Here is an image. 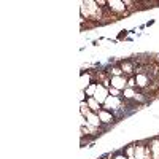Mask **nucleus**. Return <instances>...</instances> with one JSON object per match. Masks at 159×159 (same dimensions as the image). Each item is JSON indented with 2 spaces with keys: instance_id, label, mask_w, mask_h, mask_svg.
I'll list each match as a JSON object with an SVG mask.
<instances>
[{
  "instance_id": "obj_1",
  "label": "nucleus",
  "mask_w": 159,
  "mask_h": 159,
  "mask_svg": "<svg viewBox=\"0 0 159 159\" xmlns=\"http://www.w3.org/2000/svg\"><path fill=\"white\" fill-rule=\"evenodd\" d=\"M123 105H124L123 97L108 96V99L105 100V103H103V108H105V110H110V111H113V113H116V111H119V110H123Z\"/></svg>"
},
{
  "instance_id": "obj_2",
  "label": "nucleus",
  "mask_w": 159,
  "mask_h": 159,
  "mask_svg": "<svg viewBox=\"0 0 159 159\" xmlns=\"http://www.w3.org/2000/svg\"><path fill=\"white\" fill-rule=\"evenodd\" d=\"M107 8L111 13H116V15H127V7L124 5V2H121V0H108Z\"/></svg>"
},
{
  "instance_id": "obj_3",
  "label": "nucleus",
  "mask_w": 159,
  "mask_h": 159,
  "mask_svg": "<svg viewBox=\"0 0 159 159\" xmlns=\"http://www.w3.org/2000/svg\"><path fill=\"white\" fill-rule=\"evenodd\" d=\"M108 96H110V91H108V88L105 86V84H102V83H97L94 99H96L100 105H103V103H105V100L108 99Z\"/></svg>"
},
{
  "instance_id": "obj_4",
  "label": "nucleus",
  "mask_w": 159,
  "mask_h": 159,
  "mask_svg": "<svg viewBox=\"0 0 159 159\" xmlns=\"http://www.w3.org/2000/svg\"><path fill=\"white\" fill-rule=\"evenodd\" d=\"M110 86L118 89V91H124L127 88V80L126 76H110Z\"/></svg>"
},
{
  "instance_id": "obj_5",
  "label": "nucleus",
  "mask_w": 159,
  "mask_h": 159,
  "mask_svg": "<svg viewBox=\"0 0 159 159\" xmlns=\"http://www.w3.org/2000/svg\"><path fill=\"white\" fill-rule=\"evenodd\" d=\"M150 81H151V76L148 73H137L135 75V83H137V88H140V89L148 88Z\"/></svg>"
},
{
  "instance_id": "obj_6",
  "label": "nucleus",
  "mask_w": 159,
  "mask_h": 159,
  "mask_svg": "<svg viewBox=\"0 0 159 159\" xmlns=\"http://www.w3.org/2000/svg\"><path fill=\"white\" fill-rule=\"evenodd\" d=\"M99 118H100V123L102 124H111V123H115V115H113V111H110V110H105V108H102L100 111H99Z\"/></svg>"
},
{
  "instance_id": "obj_7",
  "label": "nucleus",
  "mask_w": 159,
  "mask_h": 159,
  "mask_svg": "<svg viewBox=\"0 0 159 159\" xmlns=\"http://www.w3.org/2000/svg\"><path fill=\"white\" fill-rule=\"evenodd\" d=\"M119 67H121L123 73L134 76V73H135V64H134V61H123Z\"/></svg>"
},
{
  "instance_id": "obj_8",
  "label": "nucleus",
  "mask_w": 159,
  "mask_h": 159,
  "mask_svg": "<svg viewBox=\"0 0 159 159\" xmlns=\"http://www.w3.org/2000/svg\"><path fill=\"white\" fill-rule=\"evenodd\" d=\"M92 83V73L91 72H86V75L84 73H81V80H80V89L81 91H86V88H89Z\"/></svg>"
},
{
  "instance_id": "obj_9",
  "label": "nucleus",
  "mask_w": 159,
  "mask_h": 159,
  "mask_svg": "<svg viewBox=\"0 0 159 159\" xmlns=\"http://www.w3.org/2000/svg\"><path fill=\"white\" fill-rule=\"evenodd\" d=\"M86 121H88V124L94 126V127H100V126H102L100 118H99V113H94V111H89V113L86 115Z\"/></svg>"
},
{
  "instance_id": "obj_10",
  "label": "nucleus",
  "mask_w": 159,
  "mask_h": 159,
  "mask_svg": "<svg viewBox=\"0 0 159 159\" xmlns=\"http://www.w3.org/2000/svg\"><path fill=\"white\" fill-rule=\"evenodd\" d=\"M150 151H151V159H159V139H153L150 142Z\"/></svg>"
},
{
  "instance_id": "obj_11",
  "label": "nucleus",
  "mask_w": 159,
  "mask_h": 159,
  "mask_svg": "<svg viewBox=\"0 0 159 159\" xmlns=\"http://www.w3.org/2000/svg\"><path fill=\"white\" fill-rule=\"evenodd\" d=\"M86 102H88V107H89V110H91V111L99 113V111L102 110V105H100L94 97H88V99H86Z\"/></svg>"
},
{
  "instance_id": "obj_12",
  "label": "nucleus",
  "mask_w": 159,
  "mask_h": 159,
  "mask_svg": "<svg viewBox=\"0 0 159 159\" xmlns=\"http://www.w3.org/2000/svg\"><path fill=\"white\" fill-rule=\"evenodd\" d=\"M135 94H137V92L134 91V88H126V89L123 91V99H126V100H134Z\"/></svg>"
},
{
  "instance_id": "obj_13",
  "label": "nucleus",
  "mask_w": 159,
  "mask_h": 159,
  "mask_svg": "<svg viewBox=\"0 0 159 159\" xmlns=\"http://www.w3.org/2000/svg\"><path fill=\"white\" fill-rule=\"evenodd\" d=\"M96 88H97V83L94 81V83H92L89 88H86V97H94V94H96Z\"/></svg>"
},
{
  "instance_id": "obj_14",
  "label": "nucleus",
  "mask_w": 159,
  "mask_h": 159,
  "mask_svg": "<svg viewBox=\"0 0 159 159\" xmlns=\"http://www.w3.org/2000/svg\"><path fill=\"white\" fill-rule=\"evenodd\" d=\"M110 72H111V76H123V70H121V67H118V65H115Z\"/></svg>"
},
{
  "instance_id": "obj_15",
  "label": "nucleus",
  "mask_w": 159,
  "mask_h": 159,
  "mask_svg": "<svg viewBox=\"0 0 159 159\" xmlns=\"http://www.w3.org/2000/svg\"><path fill=\"white\" fill-rule=\"evenodd\" d=\"M111 159H129V157H127L124 153H116V154H115Z\"/></svg>"
},
{
  "instance_id": "obj_16",
  "label": "nucleus",
  "mask_w": 159,
  "mask_h": 159,
  "mask_svg": "<svg viewBox=\"0 0 159 159\" xmlns=\"http://www.w3.org/2000/svg\"><path fill=\"white\" fill-rule=\"evenodd\" d=\"M84 94H86V92H84V91H81V89H80V96H78L80 102H84Z\"/></svg>"
},
{
  "instance_id": "obj_17",
  "label": "nucleus",
  "mask_w": 159,
  "mask_h": 159,
  "mask_svg": "<svg viewBox=\"0 0 159 159\" xmlns=\"http://www.w3.org/2000/svg\"><path fill=\"white\" fill-rule=\"evenodd\" d=\"M96 3H97V7L100 5V8H103V7H105V5H107L108 2H105V0H97V2H96Z\"/></svg>"
},
{
  "instance_id": "obj_18",
  "label": "nucleus",
  "mask_w": 159,
  "mask_h": 159,
  "mask_svg": "<svg viewBox=\"0 0 159 159\" xmlns=\"http://www.w3.org/2000/svg\"><path fill=\"white\" fill-rule=\"evenodd\" d=\"M126 35H127V30H121V34H119L118 40H123V38H126Z\"/></svg>"
}]
</instances>
